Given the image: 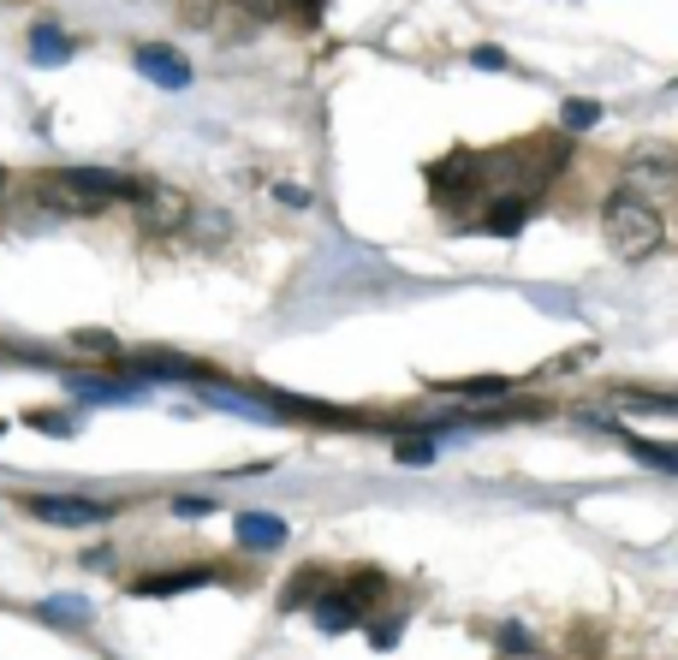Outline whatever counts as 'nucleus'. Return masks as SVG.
I'll list each match as a JSON object with an SVG mask.
<instances>
[{
    "label": "nucleus",
    "mask_w": 678,
    "mask_h": 660,
    "mask_svg": "<svg viewBox=\"0 0 678 660\" xmlns=\"http://www.w3.org/2000/svg\"><path fill=\"white\" fill-rule=\"evenodd\" d=\"M72 345H84V351H113V340H108V333H78V340H72Z\"/></svg>",
    "instance_id": "30"
},
{
    "label": "nucleus",
    "mask_w": 678,
    "mask_h": 660,
    "mask_svg": "<svg viewBox=\"0 0 678 660\" xmlns=\"http://www.w3.org/2000/svg\"><path fill=\"white\" fill-rule=\"evenodd\" d=\"M625 410H648V417H678V399H655V393H625Z\"/></svg>",
    "instance_id": "20"
},
{
    "label": "nucleus",
    "mask_w": 678,
    "mask_h": 660,
    "mask_svg": "<svg viewBox=\"0 0 678 660\" xmlns=\"http://www.w3.org/2000/svg\"><path fill=\"white\" fill-rule=\"evenodd\" d=\"M31 54H36V66H66L72 54H78V42H72L61 24L42 19V24H31Z\"/></svg>",
    "instance_id": "13"
},
{
    "label": "nucleus",
    "mask_w": 678,
    "mask_h": 660,
    "mask_svg": "<svg viewBox=\"0 0 678 660\" xmlns=\"http://www.w3.org/2000/svg\"><path fill=\"white\" fill-rule=\"evenodd\" d=\"M625 447L637 452L643 464H655V471H678V447H655V440H637V435H625Z\"/></svg>",
    "instance_id": "17"
},
{
    "label": "nucleus",
    "mask_w": 678,
    "mask_h": 660,
    "mask_svg": "<svg viewBox=\"0 0 678 660\" xmlns=\"http://www.w3.org/2000/svg\"><path fill=\"white\" fill-rule=\"evenodd\" d=\"M66 393H78V399L90 405H138L143 399V381L125 375V381H108V375H72Z\"/></svg>",
    "instance_id": "11"
},
{
    "label": "nucleus",
    "mask_w": 678,
    "mask_h": 660,
    "mask_svg": "<svg viewBox=\"0 0 678 660\" xmlns=\"http://www.w3.org/2000/svg\"><path fill=\"white\" fill-rule=\"evenodd\" d=\"M24 422H31V429H42V435H72V417H66V410H24Z\"/></svg>",
    "instance_id": "21"
},
{
    "label": "nucleus",
    "mask_w": 678,
    "mask_h": 660,
    "mask_svg": "<svg viewBox=\"0 0 678 660\" xmlns=\"http://www.w3.org/2000/svg\"><path fill=\"white\" fill-rule=\"evenodd\" d=\"M42 619H54V625H90V601H84V595H54V601H42Z\"/></svg>",
    "instance_id": "15"
},
{
    "label": "nucleus",
    "mask_w": 678,
    "mask_h": 660,
    "mask_svg": "<svg viewBox=\"0 0 678 660\" xmlns=\"http://www.w3.org/2000/svg\"><path fill=\"white\" fill-rule=\"evenodd\" d=\"M190 227H197V239H232L227 215H190Z\"/></svg>",
    "instance_id": "23"
},
{
    "label": "nucleus",
    "mask_w": 678,
    "mask_h": 660,
    "mask_svg": "<svg viewBox=\"0 0 678 660\" xmlns=\"http://www.w3.org/2000/svg\"><path fill=\"white\" fill-rule=\"evenodd\" d=\"M24 512L42 524H66V530H84V524H108L113 506L108 501H78V494H31Z\"/></svg>",
    "instance_id": "5"
},
{
    "label": "nucleus",
    "mask_w": 678,
    "mask_h": 660,
    "mask_svg": "<svg viewBox=\"0 0 678 660\" xmlns=\"http://www.w3.org/2000/svg\"><path fill=\"white\" fill-rule=\"evenodd\" d=\"M595 120H601V101H589V96H571L566 108H559V125L566 131H589Z\"/></svg>",
    "instance_id": "16"
},
{
    "label": "nucleus",
    "mask_w": 678,
    "mask_h": 660,
    "mask_svg": "<svg viewBox=\"0 0 678 660\" xmlns=\"http://www.w3.org/2000/svg\"><path fill=\"white\" fill-rule=\"evenodd\" d=\"M400 630H405V619H381V625L363 630V637H370L375 649H400Z\"/></svg>",
    "instance_id": "24"
},
{
    "label": "nucleus",
    "mask_w": 678,
    "mask_h": 660,
    "mask_svg": "<svg viewBox=\"0 0 678 660\" xmlns=\"http://www.w3.org/2000/svg\"><path fill=\"white\" fill-rule=\"evenodd\" d=\"M239 7H250V19H274V12L286 7V0H239Z\"/></svg>",
    "instance_id": "28"
},
{
    "label": "nucleus",
    "mask_w": 678,
    "mask_h": 660,
    "mask_svg": "<svg viewBox=\"0 0 678 660\" xmlns=\"http://www.w3.org/2000/svg\"><path fill=\"white\" fill-rule=\"evenodd\" d=\"M131 66H138L155 90H185V84H190V61H185V54H173V48H161V42L131 48Z\"/></svg>",
    "instance_id": "7"
},
{
    "label": "nucleus",
    "mask_w": 678,
    "mask_h": 660,
    "mask_svg": "<svg viewBox=\"0 0 678 660\" xmlns=\"http://www.w3.org/2000/svg\"><path fill=\"white\" fill-rule=\"evenodd\" d=\"M125 375L138 381H209V370L190 358H173V351H131V358H120Z\"/></svg>",
    "instance_id": "6"
},
{
    "label": "nucleus",
    "mask_w": 678,
    "mask_h": 660,
    "mask_svg": "<svg viewBox=\"0 0 678 660\" xmlns=\"http://www.w3.org/2000/svg\"><path fill=\"white\" fill-rule=\"evenodd\" d=\"M309 619H316L321 637H339V630H358L363 625V607L351 601V590H328L309 601Z\"/></svg>",
    "instance_id": "9"
},
{
    "label": "nucleus",
    "mask_w": 678,
    "mask_h": 660,
    "mask_svg": "<svg viewBox=\"0 0 678 660\" xmlns=\"http://www.w3.org/2000/svg\"><path fill=\"white\" fill-rule=\"evenodd\" d=\"M601 227H608V244L625 262H643L660 251V239H667V227H660L655 202L637 197V190H613L608 209H601Z\"/></svg>",
    "instance_id": "2"
},
{
    "label": "nucleus",
    "mask_w": 678,
    "mask_h": 660,
    "mask_svg": "<svg viewBox=\"0 0 678 660\" xmlns=\"http://www.w3.org/2000/svg\"><path fill=\"white\" fill-rule=\"evenodd\" d=\"M232 536H239V548L250 553H274V548H286V518H274V512H239L232 518Z\"/></svg>",
    "instance_id": "8"
},
{
    "label": "nucleus",
    "mask_w": 678,
    "mask_h": 660,
    "mask_svg": "<svg viewBox=\"0 0 678 660\" xmlns=\"http://www.w3.org/2000/svg\"><path fill=\"white\" fill-rule=\"evenodd\" d=\"M494 642H500V649H506V654H529V649H536V642H529V637H524L518 625H506V630H500Z\"/></svg>",
    "instance_id": "26"
},
{
    "label": "nucleus",
    "mask_w": 678,
    "mask_h": 660,
    "mask_svg": "<svg viewBox=\"0 0 678 660\" xmlns=\"http://www.w3.org/2000/svg\"><path fill=\"white\" fill-rule=\"evenodd\" d=\"M429 197L440 202V209H459V202H477V197H489V167H482V155H447V161H435L429 167Z\"/></svg>",
    "instance_id": "3"
},
{
    "label": "nucleus",
    "mask_w": 678,
    "mask_h": 660,
    "mask_svg": "<svg viewBox=\"0 0 678 660\" xmlns=\"http://www.w3.org/2000/svg\"><path fill=\"white\" fill-rule=\"evenodd\" d=\"M274 197L286 202V209H309V190H298V185H274Z\"/></svg>",
    "instance_id": "27"
},
{
    "label": "nucleus",
    "mask_w": 678,
    "mask_h": 660,
    "mask_svg": "<svg viewBox=\"0 0 678 660\" xmlns=\"http://www.w3.org/2000/svg\"><path fill=\"white\" fill-rule=\"evenodd\" d=\"M203 583H227V571H215V565L155 571V578H138V583H131V595H185V590H203Z\"/></svg>",
    "instance_id": "10"
},
{
    "label": "nucleus",
    "mask_w": 678,
    "mask_h": 660,
    "mask_svg": "<svg viewBox=\"0 0 678 660\" xmlns=\"http://www.w3.org/2000/svg\"><path fill=\"white\" fill-rule=\"evenodd\" d=\"M292 7H298V12H321V0H292Z\"/></svg>",
    "instance_id": "31"
},
{
    "label": "nucleus",
    "mask_w": 678,
    "mask_h": 660,
    "mask_svg": "<svg viewBox=\"0 0 678 660\" xmlns=\"http://www.w3.org/2000/svg\"><path fill=\"white\" fill-rule=\"evenodd\" d=\"M173 512H179V518H209V501H173Z\"/></svg>",
    "instance_id": "29"
},
{
    "label": "nucleus",
    "mask_w": 678,
    "mask_h": 660,
    "mask_svg": "<svg viewBox=\"0 0 678 660\" xmlns=\"http://www.w3.org/2000/svg\"><path fill=\"white\" fill-rule=\"evenodd\" d=\"M440 393H452V399H464V405H494V399L512 393V381L506 375H477V381H452V387H440Z\"/></svg>",
    "instance_id": "14"
},
{
    "label": "nucleus",
    "mask_w": 678,
    "mask_h": 660,
    "mask_svg": "<svg viewBox=\"0 0 678 660\" xmlns=\"http://www.w3.org/2000/svg\"><path fill=\"white\" fill-rule=\"evenodd\" d=\"M316 571H298V578H292V590H286V607H304V601H309V590H316Z\"/></svg>",
    "instance_id": "25"
},
{
    "label": "nucleus",
    "mask_w": 678,
    "mask_h": 660,
    "mask_svg": "<svg viewBox=\"0 0 678 660\" xmlns=\"http://www.w3.org/2000/svg\"><path fill=\"white\" fill-rule=\"evenodd\" d=\"M42 190H48L66 215H96V209H108V202H138L143 185L131 179V173H113V167H61L42 179Z\"/></svg>",
    "instance_id": "1"
},
{
    "label": "nucleus",
    "mask_w": 678,
    "mask_h": 660,
    "mask_svg": "<svg viewBox=\"0 0 678 660\" xmlns=\"http://www.w3.org/2000/svg\"><path fill=\"white\" fill-rule=\"evenodd\" d=\"M393 459H400V464H429V459H435V440H423V435H405L400 447H393Z\"/></svg>",
    "instance_id": "19"
},
{
    "label": "nucleus",
    "mask_w": 678,
    "mask_h": 660,
    "mask_svg": "<svg viewBox=\"0 0 678 660\" xmlns=\"http://www.w3.org/2000/svg\"><path fill=\"white\" fill-rule=\"evenodd\" d=\"M529 209H536V197H529V190H500L494 209L482 215V232H494V239H512V232H524Z\"/></svg>",
    "instance_id": "12"
},
{
    "label": "nucleus",
    "mask_w": 678,
    "mask_h": 660,
    "mask_svg": "<svg viewBox=\"0 0 678 660\" xmlns=\"http://www.w3.org/2000/svg\"><path fill=\"white\" fill-rule=\"evenodd\" d=\"M470 66H477V72H506L512 61H506V48H494V42H482V48H470Z\"/></svg>",
    "instance_id": "22"
},
{
    "label": "nucleus",
    "mask_w": 678,
    "mask_h": 660,
    "mask_svg": "<svg viewBox=\"0 0 678 660\" xmlns=\"http://www.w3.org/2000/svg\"><path fill=\"white\" fill-rule=\"evenodd\" d=\"M190 215H197V209H190L185 190H173V185H143L138 190V220H143V232H155V239L190 227Z\"/></svg>",
    "instance_id": "4"
},
{
    "label": "nucleus",
    "mask_w": 678,
    "mask_h": 660,
    "mask_svg": "<svg viewBox=\"0 0 678 660\" xmlns=\"http://www.w3.org/2000/svg\"><path fill=\"white\" fill-rule=\"evenodd\" d=\"M346 590H351V601H358V607H375V601L387 595V583H381L375 571H358V578H351Z\"/></svg>",
    "instance_id": "18"
}]
</instances>
